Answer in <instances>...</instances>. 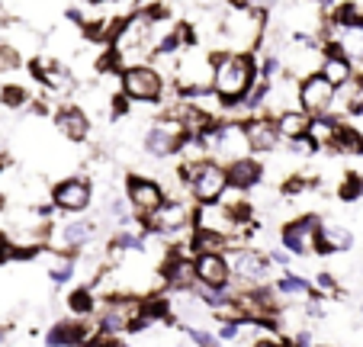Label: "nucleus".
<instances>
[{
  "label": "nucleus",
  "instance_id": "obj_15",
  "mask_svg": "<svg viewBox=\"0 0 363 347\" xmlns=\"http://www.w3.org/2000/svg\"><path fill=\"white\" fill-rule=\"evenodd\" d=\"M245 136L251 145V155H274L280 148V129H277V116L270 113H257V116H245Z\"/></svg>",
  "mask_w": 363,
  "mask_h": 347
},
{
  "label": "nucleus",
  "instance_id": "obj_10",
  "mask_svg": "<svg viewBox=\"0 0 363 347\" xmlns=\"http://www.w3.org/2000/svg\"><path fill=\"white\" fill-rule=\"evenodd\" d=\"M322 222L325 219L318 216V212H302V216H296V219H289V222L280 225L277 241H280L293 258H308V254H312V241H315Z\"/></svg>",
  "mask_w": 363,
  "mask_h": 347
},
{
  "label": "nucleus",
  "instance_id": "obj_20",
  "mask_svg": "<svg viewBox=\"0 0 363 347\" xmlns=\"http://www.w3.org/2000/svg\"><path fill=\"white\" fill-rule=\"evenodd\" d=\"M331 35L335 33H350V29H363V4L360 0H341L335 10L325 13Z\"/></svg>",
  "mask_w": 363,
  "mask_h": 347
},
{
  "label": "nucleus",
  "instance_id": "obj_23",
  "mask_svg": "<svg viewBox=\"0 0 363 347\" xmlns=\"http://www.w3.org/2000/svg\"><path fill=\"white\" fill-rule=\"evenodd\" d=\"M65 309H68L71 319H90V315L100 312V296L90 283L74 286L68 296H65Z\"/></svg>",
  "mask_w": 363,
  "mask_h": 347
},
{
  "label": "nucleus",
  "instance_id": "obj_4",
  "mask_svg": "<svg viewBox=\"0 0 363 347\" xmlns=\"http://www.w3.org/2000/svg\"><path fill=\"white\" fill-rule=\"evenodd\" d=\"M193 212H196L193 199L167 197L151 216L142 219V228L161 241H186L193 231Z\"/></svg>",
  "mask_w": 363,
  "mask_h": 347
},
{
  "label": "nucleus",
  "instance_id": "obj_6",
  "mask_svg": "<svg viewBox=\"0 0 363 347\" xmlns=\"http://www.w3.org/2000/svg\"><path fill=\"white\" fill-rule=\"evenodd\" d=\"M138 319H142V296L138 293H110L100 299L96 328H100V334L123 338V334H129L132 321H138Z\"/></svg>",
  "mask_w": 363,
  "mask_h": 347
},
{
  "label": "nucleus",
  "instance_id": "obj_25",
  "mask_svg": "<svg viewBox=\"0 0 363 347\" xmlns=\"http://www.w3.org/2000/svg\"><path fill=\"white\" fill-rule=\"evenodd\" d=\"M318 75H325L337 90H341V87H347V84L357 77V65L350 62V58H347L344 52H337V55H325L322 71H318Z\"/></svg>",
  "mask_w": 363,
  "mask_h": 347
},
{
  "label": "nucleus",
  "instance_id": "obj_19",
  "mask_svg": "<svg viewBox=\"0 0 363 347\" xmlns=\"http://www.w3.org/2000/svg\"><path fill=\"white\" fill-rule=\"evenodd\" d=\"M354 251V231L341 222H322L315 241H312V254L318 258H335V254Z\"/></svg>",
  "mask_w": 363,
  "mask_h": 347
},
{
  "label": "nucleus",
  "instance_id": "obj_33",
  "mask_svg": "<svg viewBox=\"0 0 363 347\" xmlns=\"http://www.w3.org/2000/svg\"><path fill=\"white\" fill-rule=\"evenodd\" d=\"M180 331L193 341V347H222L219 334L209 331V328H203V325H196V321H184V325H180Z\"/></svg>",
  "mask_w": 363,
  "mask_h": 347
},
{
  "label": "nucleus",
  "instance_id": "obj_27",
  "mask_svg": "<svg viewBox=\"0 0 363 347\" xmlns=\"http://www.w3.org/2000/svg\"><path fill=\"white\" fill-rule=\"evenodd\" d=\"M337 116L363 119V75H357L347 87H341V94H337Z\"/></svg>",
  "mask_w": 363,
  "mask_h": 347
},
{
  "label": "nucleus",
  "instance_id": "obj_1",
  "mask_svg": "<svg viewBox=\"0 0 363 347\" xmlns=\"http://www.w3.org/2000/svg\"><path fill=\"white\" fill-rule=\"evenodd\" d=\"M261 81L257 55L254 52H232L216 48V71H213V94L219 97L222 113H238V103L245 94Z\"/></svg>",
  "mask_w": 363,
  "mask_h": 347
},
{
  "label": "nucleus",
  "instance_id": "obj_3",
  "mask_svg": "<svg viewBox=\"0 0 363 347\" xmlns=\"http://www.w3.org/2000/svg\"><path fill=\"white\" fill-rule=\"evenodd\" d=\"M213 71H216V52H206L203 45L186 48L174 65V97L184 103H193L196 97L213 90Z\"/></svg>",
  "mask_w": 363,
  "mask_h": 347
},
{
  "label": "nucleus",
  "instance_id": "obj_17",
  "mask_svg": "<svg viewBox=\"0 0 363 347\" xmlns=\"http://www.w3.org/2000/svg\"><path fill=\"white\" fill-rule=\"evenodd\" d=\"M96 334V325L87 319H62L45 331V347H84Z\"/></svg>",
  "mask_w": 363,
  "mask_h": 347
},
{
  "label": "nucleus",
  "instance_id": "obj_37",
  "mask_svg": "<svg viewBox=\"0 0 363 347\" xmlns=\"http://www.w3.org/2000/svg\"><path fill=\"white\" fill-rule=\"evenodd\" d=\"M251 347H283V344H280V338L274 334V338H254Z\"/></svg>",
  "mask_w": 363,
  "mask_h": 347
},
{
  "label": "nucleus",
  "instance_id": "obj_7",
  "mask_svg": "<svg viewBox=\"0 0 363 347\" xmlns=\"http://www.w3.org/2000/svg\"><path fill=\"white\" fill-rule=\"evenodd\" d=\"M184 145H186V132L184 126L174 119V116H158L151 119L142 132V148L145 155L151 158H174V155H184Z\"/></svg>",
  "mask_w": 363,
  "mask_h": 347
},
{
  "label": "nucleus",
  "instance_id": "obj_14",
  "mask_svg": "<svg viewBox=\"0 0 363 347\" xmlns=\"http://www.w3.org/2000/svg\"><path fill=\"white\" fill-rule=\"evenodd\" d=\"M196 286L203 290H235V273L228 254H193Z\"/></svg>",
  "mask_w": 363,
  "mask_h": 347
},
{
  "label": "nucleus",
  "instance_id": "obj_21",
  "mask_svg": "<svg viewBox=\"0 0 363 347\" xmlns=\"http://www.w3.org/2000/svg\"><path fill=\"white\" fill-rule=\"evenodd\" d=\"M190 254H228L232 248H238V241L222 235V231H209V228H193L190 238Z\"/></svg>",
  "mask_w": 363,
  "mask_h": 347
},
{
  "label": "nucleus",
  "instance_id": "obj_22",
  "mask_svg": "<svg viewBox=\"0 0 363 347\" xmlns=\"http://www.w3.org/2000/svg\"><path fill=\"white\" fill-rule=\"evenodd\" d=\"M277 129H280V138L283 142H302V138H308V129H312V116L306 113V109L293 106V109H283L280 116H277Z\"/></svg>",
  "mask_w": 363,
  "mask_h": 347
},
{
  "label": "nucleus",
  "instance_id": "obj_12",
  "mask_svg": "<svg viewBox=\"0 0 363 347\" xmlns=\"http://www.w3.org/2000/svg\"><path fill=\"white\" fill-rule=\"evenodd\" d=\"M125 199H129V206H132V212H135L138 219H145V216H151V212L158 209L161 203L167 199V190H164V184L161 180H155V177H145V174H125Z\"/></svg>",
  "mask_w": 363,
  "mask_h": 347
},
{
  "label": "nucleus",
  "instance_id": "obj_13",
  "mask_svg": "<svg viewBox=\"0 0 363 347\" xmlns=\"http://www.w3.org/2000/svg\"><path fill=\"white\" fill-rule=\"evenodd\" d=\"M96 238V222L84 216H71L68 222H55L48 245L58 248L55 254H77Z\"/></svg>",
  "mask_w": 363,
  "mask_h": 347
},
{
  "label": "nucleus",
  "instance_id": "obj_28",
  "mask_svg": "<svg viewBox=\"0 0 363 347\" xmlns=\"http://www.w3.org/2000/svg\"><path fill=\"white\" fill-rule=\"evenodd\" d=\"M142 315L155 325V321H171L174 319V299L167 293H155V290H148V293L142 296Z\"/></svg>",
  "mask_w": 363,
  "mask_h": 347
},
{
  "label": "nucleus",
  "instance_id": "obj_31",
  "mask_svg": "<svg viewBox=\"0 0 363 347\" xmlns=\"http://www.w3.org/2000/svg\"><path fill=\"white\" fill-rule=\"evenodd\" d=\"M29 103H33V94L23 84H4L0 87V106L4 109H26Z\"/></svg>",
  "mask_w": 363,
  "mask_h": 347
},
{
  "label": "nucleus",
  "instance_id": "obj_41",
  "mask_svg": "<svg viewBox=\"0 0 363 347\" xmlns=\"http://www.w3.org/2000/svg\"><path fill=\"white\" fill-rule=\"evenodd\" d=\"M0 10H4V0H0Z\"/></svg>",
  "mask_w": 363,
  "mask_h": 347
},
{
  "label": "nucleus",
  "instance_id": "obj_34",
  "mask_svg": "<svg viewBox=\"0 0 363 347\" xmlns=\"http://www.w3.org/2000/svg\"><path fill=\"white\" fill-rule=\"evenodd\" d=\"M312 283H315V290L322 296H335V293H341V283H337V277L331 270H318L315 277H312Z\"/></svg>",
  "mask_w": 363,
  "mask_h": 347
},
{
  "label": "nucleus",
  "instance_id": "obj_29",
  "mask_svg": "<svg viewBox=\"0 0 363 347\" xmlns=\"http://www.w3.org/2000/svg\"><path fill=\"white\" fill-rule=\"evenodd\" d=\"M48 283L52 286H68L77 277V254H55L48 264Z\"/></svg>",
  "mask_w": 363,
  "mask_h": 347
},
{
  "label": "nucleus",
  "instance_id": "obj_35",
  "mask_svg": "<svg viewBox=\"0 0 363 347\" xmlns=\"http://www.w3.org/2000/svg\"><path fill=\"white\" fill-rule=\"evenodd\" d=\"M267 258H270V264H274V267H283V270H289V264H293V254H289L283 245L270 248V251H267Z\"/></svg>",
  "mask_w": 363,
  "mask_h": 347
},
{
  "label": "nucleus",
  "instance_id": "obj_5",
  "mask_svg": "<svg viewBox=\"0 0 363 347\" xmlns=\"http://www.w3.org/2000/svg\"><path fill=\"white\" fill-rule=\"evenodd\" d=\"M119 94L129 97L132 103H164L167 97V77L158 65L142 62V65H125L119 71Z\"/></svg>",
  "mask_w": 363,
  "mask_h": 347
},
{
  "label": "nucleus",
  "instance_id": "obj_2",
  "mask_svg": "<svg viewBox=\"0 0 363 347\" xmlns=\"http://www.w3.org/2000/svg\"><path fill=\"white\" fill-rule=\"evenodd\" d=\"M174 174H177L180 187L190 193V199L196 206L222 203L225 193L232 190V187H228V167L222 161H216V158H203V161H186V158H180Z\"/></svg>",
  "mask_w": 363,
  "mask_h": 347
},
{
  "label": "nucleus",
  "instance_id": "obj_24",
  "mask_svg": "<svg viewBox=\"0 0 363 347\" xmlns=\"http://www.w3.org/2000/svg\"><path fill=\"white\" fill-rule=\"evenodd\" d=\"M274 290H277V296H286V299H308V296H318L315 283L296 270H283L280 277L274 280Z\"/></svg>",
  "mask_w": 363,
  "mask_h": 347
},
{
  "label": "nucleus",
  "instance_id": "obj_18",
  "mask_svg": "<svg viewBox=\"0 0 363 347\" xmlns=\"http://www.w3.org/2000/svg\"><path fill=\"white\" fill-rule=\"evenodd\" d=\"M225 167H228V187H232V193L257 190V187L264 184V174H267V167H264V161L257 155L235 158V161H228Z\"/></svg>",
  "mask_w": 363,
  "mask_h": 347
},
{
  "label": "nucleus",
  "instance_id": "obj_26",
  "mask_svg": "<svg viewBox=\"0 0 363 347\" xmlns=\"http://www.w3.org/2000/svg\"><path fill=\"white\" fill-rule=\"evenodd\" d=\"M325 151H331V155H363V132L344 119Z\"/></svg>",
  "mask_w": 363,
  "mask_h": 347
},
{
  "label": "nucleus",
  "instance_id": "obj_32",
  "mask_svg": "<svg viewBox=\"0 0 363 347\" xmlns=\"http://www.w3.org/2000/svg\"><path fill=\"white\" fill-rule=\"evenodd\" d=\"M335 39L341 42L344 55H347L354 65L363 68V29H350V33H335Z\"/></svg>",
  "mask_w": 363,
  "mask_h": 347
},
{
  "label": "nucleus",
  "instance_id": "obj_8",
  "mask_svg": "<svg viewBox=\"0 0 363 347\" xmlns=\"http://www.w3.org/2000/svg\"><path fill=\"white\" fill-rule=\"evenodd\" d=\"M228 260H232V273H235V283L241 286H264L270 283L277 267L270 264L267 251L254 245H238L228 251Z\"/></svg>",
  "mask_w": 363,
  "mask_h": 347
},
{
  "label": "nucleus",
  "instance_id": "obj_9",
  "mask_svg": "<svg viewBox=\"0 0 363 347\" xmlns=\"http://www.w3.org/2000/svg\"><path fill=\"white\" fill-rule=\"evenodd\" d=\"M337 94H341V90L325 75H308V77H302L299 87H296V106L306 109L312 119H315V116H328V113H337Z\"/></svg>",
  "mask_w": 363,
  "mask_h": 347
},
{
  "label": "nucleus",
  "instance_id": "obj_38",
  "mask_svg": "<svg viewBox=\"0 0 363 347\" xmlns=\"http://www.w3.org/2000/svg\"><path fill=\"white\" fill-rule=\"evenodd\" d=\"M318 4H322V10H325V13H328V10H335L337 4H341V0H318Z\"/></svg>",
  "mask_w": 363,
  "mask_h": 347
},
{
  "label": "nucleus",
  "instance_id": "obj_16",
  "mask_svg": "<svg viewBox=\"0 0 363 347\" xmlns=\"http://www.w3.org/2000/svg\"><path fill=\"white\" fill-rule=\"evenodd\" d=\"M52 126H55V129L74 145L87 142L90 129H94L87 109L77 106V103H62V106H55V113H52Z\"/></svg>",
  "mask_w": 363,
  "mask_h": 347
},
{
  "label": "nucleus",
  "instance_id": "obj_30",
  "mask_svg": "<svg viewBox=\"0 0 363 347\" xmlns=\"http://www.w3.org/2000/svg\"><path fill=\"white\" fill-rule=\"evenodd\" d=\"M335 193L341 203H357V199H363V174L344 170V177H341V184L335 187Z\"/></svg>",
  "mask_w": 363,
  "mask_h": 347
},
{
  "label": "nucleus",
  "instance_id": "obj_40",
  "mask_svg": "<svg viewBox=\"0 0 363 347\" xmlns=\"http://www.w3.org/2000/svg\"><path fill=\"white\" fill-rule=\"evenodd\" d=\"M7 334H10V331H7V328H0V347L7 344Z\"/></svg>",
  "mask_w": 363,
  "mask_h": 347
},
{
  "label": "nucleus",
  "instance_id": "obj_39",
  "mask_svg": "<svg viewBox=\"0 0 363 347\" xmlns=\"http://www.w3.org/2000/svg\"><path fill=\"white\" fill-rule=\"evenodd\" d=\"M4 158H7V142H4V136H0V164H4Z\"/></svg>",
  "mask_w": 363,
  "mask_h": 347
},
{
  "label": "nucleus",
  "instance_id": "obj_36",
  "mask_svg": "<svg viewBox=\"0 0 363 347\" xmlns=\"http://www.w3.org/2000/svg\"><path fill=\"white\" fill-rule=\"evenodd\" d=\"M293 341H296V347H312V331H308V328H299V331L293 334Z\"/></svg>",
  "mask_w": 363,
  "mask_h": 347
},
{
  "label": "nucleus",
  "instance_id": "obj_11",
  "mask_svg": "<svg viewBox=\"0 0 363 347\" xmlns=\"http://www.w3.org/2000/svg\"><path fill=\"white\" fill-rule=\"evenodd\" d=\"M52 203H55L58 212L65 216H84V212L94 206V184L84 174H71V177L58 180L52 190H48Z\"/></svg>",
  "mask_w": 363,
  "mask_h": 347
}]
</instances>
